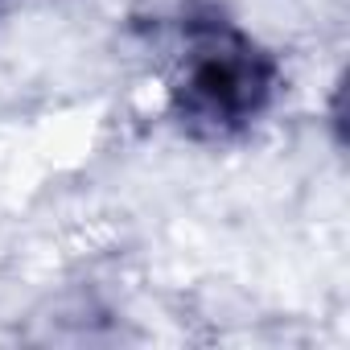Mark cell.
Returning <instances> with one entry per match:
<instances>
[{"label": "cell", "instance_id": "6da1fadb", "mask_svg": "<svg viewBox=\"0 0 350 350\" xmlns=\"http://www.w3.org/2000/svg\"><path fill=\"white\" fill-rule=\"evenodd\" d=\"M280 91L276 58L227 21H202L186 33V54L169 103L198 140H227L256 124Z\"/></svg>", "mask_w": 350, "mask_h": 350}]
</instances>
